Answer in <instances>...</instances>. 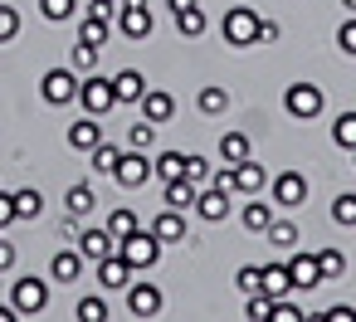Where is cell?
Returning <instances> with one entry per match:
<instances>
[{
  "label": "cell",
  "mask_w": 356,
  "mask_h": 322,
  "mask_svg": "<svg viewBox=\"0 0 356 322\" xmlns=\"http://www.w3.org/2000/svg\"><path fill=\"white\" fill-rule=\"evenodd\" d=\"M118 254H122L132 268H152V264L161 259V239H156L152 230H142V225H137L127 239H118Z\"/></svg>",
  "instance_id": "1"
},
{
  "label": "cell",
  "mask_w": 356,
  "mask_h": 322,
  "mask_svg": "<svg viewBox=\"0 0 356 322\" xmlns=\"http://www.w3.org/2000/svg\"><path fill=\"white\" fill-rule=\"evenodd\" d=\"M225 40H229L234 49H244V45H259V10H249V6H234V10L225 15Z\"/></svg>",
  "instance_id": "2"
},
{
  "label": "cell",
  "mask_w": 356,
  "mask_h": 322,
  "mask_svg": "<svg viewBox=\"0 0 356 322\" xmlns=\"http://www.w3.org/2000/svg\"><path fill=\"white\" fill-rule=\"evenodd\" d=\"M79 103L93 113V118H103V113H113L118 108V93H113V79H103V74H93L88 83H79Z\"/></svg>",
  "instance_id": "3"
},
{
  "label": "cell",
  "mask_w": 356,
  "mask_h": 322,
  "mask_svg": "<svg viewBox=\"0 0 356 322\" xmlns=\"http://www.w3.org/2000/svg\"><path fill=\"white\" fill-rule=\"evenodd\" d=\"M40 93H44V103H49V108H64V103H74V98H79V79H74L69 69H49V74L40 79Z\"/></svg>",
  "instance_id": "4"
},
{
  "label": "cell",
  "mask_w": 356,
  "mask_h": 322,
  "mask_svg": "<svg viewBox=\"0 0 356 322\" xmlns=\"http://www.w3.org/2000/svg\"><path fill=\"white\" fill-rule=\"evenodd\" d=\"M156 171H152V161H147V152H122V161H118V171H113V181L122 186V191H137V186H147Z\"/></svg>",
  "instance_id": "5"
},
{
  "label": "cell",
  "mask_w": 356,
  "mask_h": 322,
  "mask_svg": "<svg viewBox=\"0 0 356 322\" xmlns=\"http://www.w3.org/2000/svg\"><path fill=\"white\" fill-rule=\"evenodd\" d=\"M283 108H288L293 118H317V113H322V88H317V83H293V88L283 93Z\"/></svg>",
  "instance_id": "6"
},
{
  "label": "cell",
  "mask_w": 356,
  "mask_h": 322,
  "mask_svg": "<svg viewBox=\"0 0 356 322\" xmlns=\"http://www.w3.org/2000/svg\"><path fill=\"white\" fill-rule=\"evenodd\" d=\"M10 303H15V312H44V303H49V288H44V278H20L15 288H10Z\"/></svg>",
  "instance_id": "7"
},
{
  "label": "cell",
  "mask_w": 356,
  "mask_h": 322,
  "mask_svg": "<svg viewBox=\"0 0 356 322\" xmlns=\"http://www.w3.org/2000/svg\"><path fill=\"white\" fill-rule=\"evenodd\" d=\"M127 312L132 317H156L161 312V288L156 283H127Z\"/></svg>",
  "instance_id": "8"
},
{
  "label": "cell",
  "mask_w": 356,
  "mask_h": 322,
  "mask_svg": "<svg viewBox=\"0 0 356 322\" xmlns=\"http://www.w3.org/2000/svg\"><path fill=\"white\" fill-rule=\"evenodd\" d=\"M186 230H191V225H186V210H171V205L152 220V234H156L161 244H186Z\"/></svg>",
  "instance_id": "9"
},
{
  "label": "cell",
  "mask_w": 356,
  "mask_h": 322,
  "mask_svg": "<svg viewBox=\"0 0 356 322\" xmlns=\"http://www.w3.org/2000/svg\"><path fill=\"white\" fill-rule=\"evenodd\" d=\"M79 254L98 264V259L118 254V234H113V230H79Z\"/></svg>",
  "instance_id": "10"
},
{
  "label": "cell",
  "mask_w": 356,
  "mask_h": 322,
  "mask_svg": "<svg viewBox=\"0 0 356 322\" xmlns=\"http://www.w3.org/2000/svg\"><path fill=\"white\" fill-rule=\"evenodd\" d=\"M288 273H293V293L322 288V268H317V254H293V259H288Z\"/></svg>",
  "instance_id": "11"
},
{
  "label": "cell",
  "mask_w": 356,
  "mask_h": 322,
  "mask_svg": "<svg viewBox=\"0 0 356 322\" xmlns=\"http://www.w3.org/2000/svg\"><path fill=\"white\" fill-rule=\"evenodd\" d=\"M229 195H234V191H220V186H205V191L195 195V210H200V220H210V225H220V220L229 215Z\"/></svg>",
  "instance_id": "12"
},
{
  "label": "cell",
  "mask_w": 356,
  "mask_h": 322,
  "mask_svg": "<svg viewBox=\"0 0 356 322\" xmlns=\"http://www.w3.org/2000/svg\"><path fill=\"white\" fill-rule=\"evenodd\" d=\"M264 186H268V171H264V166H259L254 156L234 166V191H239V195H249V200H254V195H259Z\"/></svg>",
  "instance_id": "13"
},
{
  "label": "cell",
  "mask_w": 356,
  "mask_h": 322,
  "mask_svg": "<svg viewBox=\"0 0 356 322\" xmlns=\"http://www.w3.org/2000/svg\"><path fill=\"white\" fill-rule=\"evenodd\" d=\"M273 200H278L283 210H293V205H302V200H307V181H302L298 171H283V176L273 181Z\"/></svg>",
  "instance_id": "14"
},
{
  "label": "cell",
  "mask_w": 356,
  "mask_h": 322,
  "mask_svg": "<svg viewBox=\"0 0 356 322\" xmlns=\"http://www.w3.org/2000/svg\"><path fill=\"white\" fill-rule=\"evenodd\" d=\"M259 288H264L268 298H288V293H293V273H288V264H264V268H259Z\"/></svg>",
  "instance_id": "15"
},
{
  "label": "cell",
  "mask_w": 356,
  "mask_h": 322,
  "mask_svg": "<svg viewBox=\"0 0 356 322\" xmlns=\"http://www.w3.org/2000/svg\"><path fill=\"white\" fill-rule=\"evenodd\" d=\"M118 15H122V35L127 40H147L152 35V10L147 6H122Z\"/></svg>",
  "instance_id": "16"
},
{
  "label": "cell",
  "mask_w": 356,
  "mask_h": 322,
  "mask_svg": "<svg viewBox=\"0 0 356 322\" xmlns=\"http://www.w3.org/2000/svg\"><path fill=\"white\" fill-rule=\"evenodd\" d=\"M49 273H54V283H74V278L83 273V254H79V249H59V254L49 259Z\"/></svg>",
  "instance_id": "17"
},
{
  "label": "cell",
  "mask_w": 356,
  "mask_h": 322,
  "mask_svg": "<svg viewBox=\"0 0 356 322\" xmlns=\"http://www.w3.org/2000/svg\"><path fill=\"white\" fill-rule=\"evenodd\" d=\"M127 273H132V264H127L122 254L98 259V283H103V288H127Z\"/></svg>",
  "instance_id": "18"
},
{
  "label": "cell",
  "mask_w": 356,
  "mask_h": 322,
  "mask_svg": "<svg viewBox=\"0 0 356 322\" xmlns=\"http://www.w3.org/2000/svg\"><path fill=\"white\" fill-rule=\"evenodd\" d=\"M108 35H113L108 15H103V10H88V15H83V25H79V40H83V45H98V49H103V45H108Z\"/></svg>",
  "instance_id": "19"
},
{
  "label": "cell",
  "mask_w": 356,
  "mask_h": 322,
  "mask_svg": "<svg viewBox=\"0 0 356 322\" xmlns=\"http://www.w3.org/2000/svg\"><path fill=\"white\" fill-rule=\"evenodd\" d=\"M113 93H118V103H142V93H147V79H142L137 69H122V74L113 79Z\"/></svg>",
  "instance_id": "20"
},
{
  "label": "cell",
  "mask_w": 356,
  "mask_h": 322,
  "mask_svg": "<svg viewBox=\"0 0 356 322\" xmlns=\"http://www.w3.org/2000/svg\"><path fill=\"white\" fill-rule=\"evenodd\" d=\"M171 113H176L171 93H161V88H147V93H142V118H152V122L161 127V122H166Z\"/></svg>",
  "instance_id": "21"
},
{
  "label": "cell",
  "mask_w": 356,
  "mask_h": 322,
  "mask_svg": "<svg viewBox=\"0 0 356 322\" xmlns=\"http://www.w3.org/2000/svg\"><path fill=\"white\" fill-rule=\"evenodd\" d=\"M98 142H103V127L93 122V113H88V118H79V122L69 127V147H79V152H93Z\"/></svg>",
  "instance_id": "22"
},
{
  "label": "cell",
  "mask_w": 356,
  "mask_h": 322,
  "mask_svg": "<svg viewBox=\"0 0 356 322\" xmlns=\"http://www.w3.org/2000/svg\"><path fill=\"white\" fill-rule=\"evenodd\" d=\"M195 195H200V186H195V181H186V176H171V181H166V205H171V210L195 205Z\"/></svg>",
  "instance_id": "23"
},
{
  "label": "cell",
  "mask_w": 356,
  "mask_h": 322,
  "mask_svg": "<svg viewBox=\"0 0 356 322\" xmlns=\"http://www.w3.org/2000/svg\"><path fill=\"white\" fill-rule=\"evenodd\" d=\"M118 161H122V152H118L113 142H98V147L88 152V166H93L98 176H113V171H118Z\"/></svg>",
  "instance_id": "24"
},
{
  "label": "cell",
  "mask_w": 356,
  "mask_h": 322,
  "mask_svg": "<svg viewBox=\"0 0 356 322\" xmlns=\"http://www.w3.org/2000/svg\"><path fill=\"white\" fill-rule=\"evenodd\" d=\"M244 230L249 234H268V225H273V205H259V195H254V205H244Z\"/></svg>",
  "instance_id": "25"
},
{
  "label": "cell",
  "mask_w": 356,
  "mask_h": 322,
  "mask_svg": "<svg viewBox=\"0 0 356 322\" xmlns=\"http://www.w3.org/2000/svg\"><path fill=\"white\" fill-rule=\"evenodd\" d=\"M220 161H229V166L249 161V137H244V132H225V142H220Z\"/></svg>",
  "instance_id": "26"
},
{
  "label": "cell",
  "mask_w": 356,
  "mask_h": 322,
  "mask_svg": "<svg viewBox=\"0 0 356 322\" xmlns=\"http://www.w3.org/2000/svg\"><path fill=\"white\" fill-rule=\"evenodd\" d=\"M176 30H181L186 40H200V35H205V10H200V6H191V10H176Z\"/></svg>",
  "instance_id": "27"
},
{
  "label": "cell",
  "mask_w": 356,
  "mask_h": 322,
  "mask_svg": "<svg viewBox=\"0 0 356 322\" xmlns=\"http://www.w3.org/2000/svg\"><path fill=\"white\" fill-rule=\"evenodd\" d=\"M152 142H156V122H152V118H137V122L127 127V147H132V152H147Z\"/></svg>",
  "instance_id": "28"
},
{
  "label": "cell",
  "mask_w": 356,
  "mask_h": 322,
  "mask_svg": "<svg viewBox=\"0 0 356 322\" xmlns=\"http://www.w3.org/2000/svg\"><path fill=\"white\" fill-rule=\"evenodd\" d=\"M64 205H69V215H79V220H83V215H88V210L98 205V200H93V186H83V181H79V186H69Z\"/></svg>",
  "instance_id": "29"
},
{
  "label": "cell",
  "mask_w": 356,
  "mask_h": 322,
  "mask_svg": "<svg viewBox=\"0 0 356 322\" xmlns=\"http://www.w3.org/2000/svg\"><path fill=\"white\" fill-rule=\"evenodd\" d=\"M268 244L273 249H298V225L293 220H273L268 225Z\"/></svg>",
  "instance_id": "30"
},
{
  "label": "cell",
  "mask_w": 356,
  "mask_h": 322,
  "mask_svg": "<svg viewBox=\"0 0 356 322\" xmlns=\"http://www.w3.org/2000/svg\"><path fill=\"white\" fill-rule=\"evenodd\" d=\"M317 268H322V283H332V278L346 273V254H341V249H322V254H317Z\"/></svg>",
  "instance_id": "31"
},
{
  "label": "cell",
  "mask_w": 356,
  "mask_h": 322,
  "mask_svg": "<svg viewBox=\"0 0 356 322\" xmlns=\"http://www.w3.org/2000/svg\"><path fill=\"white\" fill-rule=\"evenodd\" d=\"M332 142L346 147V152H356V113H341V118L332 122Z\"/></svg>",
  "instance_id": "32"
},
{
  "label": "cell",
  "mask_w": 356,
  "mask_h": 322,
  "mask_svg": "<svg viewBox=\"0 0 356 322\" xmlns=\"http://www.w3.org/2000/svg\"><path fill=\"white\" fill-rule=\"evenodd\" d=\"M152 171H156L161 181H171V176H186V156H181V152H161V156L152 161Z\"/></svg>",
  "instance_id": "33"
},
{
  "label": "cell",
  "mask_w": 356,
  "mask_h": 322,
  "mask_svg": "<svg viewBox=\"0 0 356 322\" xmlns=\"http://www.w3.org/2000/svg\"><path fill=\"white\" fill-rule=\"evenodd\" d=\"M225 108H229V93L225 88H200V113L205 118H220Z\"/></svg>",
  "instance_id": "34"
},
{
  "label": "cell",
  "mask_w": 356,
  "mask_h": 322,
  "mask_svg": "<svg viewBox=\"0 0 356 322\" xmlns=\"http://www.w3.org/2000/svg\"><path fill=\"white\" fill-rule=\"evenodd\" d=\"M40 210H44V195L40 191H15V215L20 220H35Z\"/></svg>",
  "instance_id": "35"
},
{
  "label": "cell",
  "mask_w": 356,
  "mask_h": 322,
  "mask_svg": "<svg viewBox=\"0 0 356 322\" xmlns=\"http://www.w3.org/2000/svg\"><path fill=\"white\" fill-rule=\"evenodd\" d=\"M244 317H249V322H268V317H273V298H268V293H249Z\"/></svg>",
  "instance_id": "36"
},
{
  "label": "cell",
  "mask_w": 356,
  "mask_h": 322,
  "mask_svg": "<svg viewBox=\"0 0 356 322\" xmlns=\"http://www.w3.org/2000/svg\"><path fill=\"white\" fill-rule=\"evenodd\" d=\"M40 10H44V20H74V10H79V0H40Z\"/></svg>",
  "instance_id": "37"
},
{
  "label": "cell",
  "mask_w": 356,
  "mask_h": 322,
  "mask_svg": "<svg viewBox=\"0 0 356 322\" xmlns=\"http://www.w3.org/2000/svg\"><path fill=\"white\" fill-rule=\"evenodd\" d=\"M20 35V10L15 6H0V45H10Z\"/></svg>",
  "instance_id": "38"
},
{
  "label": "cell",
  "mask_w": 356,
  "mask_h": 322,
  "mask_svg": "<svg viewBox=\"0 0 356 322\" xmlns=\"http://www.w3.org/2000/svg\"><path fill=\"white\" fill-rule=\"evenodd\" d=\"M332 220H337V225H356V195H351V191L332 200Z\"/></svg>",
  "instance_id": "39"
},
{
  "label": "cell",
  "mask_w": 356,
  "mask_h": 322,
  "mask_svg": "<svg viewBox=\"0 0 356 322\" xmlns=\"http://www.w3.org/2000/svg\"><path fill=\"white\" fill-rule=\"evenodd\" d=\"M210 176H215V171H210V161H205V156H186V181L210 186Z\"/></svg>",
  "instance_id": "40"
},
{
  "label": "cell",
  "mask_w": 356,
  "mask_h": 322,
  "mask_svg": "<svg viewBox=\"0 0 356 322\" xmlns=\"http://www.w3.org/2000/svg\"><path fill=\"white\" fill-rule=\"evenodd\" d=\"M79 322H108V303L103 298H83L79 303Z\"/></svg>",
  "instance_id": "41"
},
{
  "label": "cell",
  "mask_w": 356,
  "mask_h": 322,
  "mask_svg": "<svg viewBox=\"0 0 356 322\" xmlns=\"http://www.w3.org/2000/svg\"><path fill=\"white\" fill-rule=\"evenodd\" d=\"M108 230H113L118 239H127V234L137 230V215H132V210H113V220H108Z\"/></svg>",
  "instance_id": "42"
},
{
  "label": "cell",
  "mask_w": 356,
  "mask_h": 322,
  "mask_svg": "<svg viewBox=\"0 0 356 322\" xmlns=\"http://www.w3.org/2000/svg\"><path fill=\"white\" fill-rule=\"evenodd\" d=\"M74 64L93 74V69H98V45H83V40H79V49H74Z\"/></svg>",
  "instance_id": "43"
},
{
  "label": "cell",
  "mask_w": 356,
  "mask_h": 322,
  "mask_svg": "<svg viewBox=\"0 0 356 322\" xmlns=\"http://www.w3.org/2000/svg\"><path fill=\"white\" fill-rule=\"evenodd\" d=\"M234 283H239V293H264V288H259V268H254V264H244V268L234 273Z\"/></svg>",
  "instance_id": "44"
},
{
  "label": "cell",
  "mask_w": 356,
  "mask_h": 322,
  "mask_svg": "<svg viewBox=\"0 0 356 322\" xmlns=\"http://www.w3.org/2000/svg\"><path fill=\"white\" fill-rule=\"evenodd\" d=\"M268 322H302V307H293V303L273 298V317H268Z\"/></svg>",
  "instance_id": "45"
},
{
  "label": "cell",
  "mask_w": 356,
  "mask_h": 322,
  "mask_svg": "<svg viewBox=\"0 0 356 322\" xmlns=\"http://www.w3.org/2000/svg\"><path fill=\"white\" fill-rule=\"evenodd\" d=\"M337 49H341V54H351V59H356V20H346V25H341V30H337Z\"/></svg>",
  "instance_id": "46"
},
{
  "label": "cell",
  "mask_w": 356,
  "mask_h": 322,
  "mask_svg": "<svg viewBox=\"0 0 356 322\" xmlns=\"http://www.w3.org/2000/svg\"><path fill=\"white\" fill-rule=\"evenodd\" d=\"M10 220H20V215H15V195H0V230H6Z\"/></svg>",
  "instance_id": "47"
},
{
  "label": "cell",
  "mask_w": 356,
  "mask_h": 322,
  "mask_svg": "<svg viewBox=\"0 0 356 322\" xmlns=\"http://www.w3.org/2000/svg\"><path fill=\"white\" fill-rule=\"evenodd\" d=\"M322 317H327V322H356V307H327Z\"/></svg>",
  "instance_id": "48"
},
{
  "label": "cell",
  "mask_w": 356,
  "mask_h": 322,
  "mask_svg": "<svg viewBox=\"0 0 356 322\" xmlns=\"http://www.w3.org/2000/svg\"><path fill=\"white\" fill-rule=\"evenodd\" d=\"M6 268H15V244L0 239V273H6Z\"/></svg>",
  "instance_id": "49"
},
{
  "label": "cell",
  "mask_w": 356,
  "mask_h": 322,
  "mask_svg": "<svg viewBox=\"0 0 356 322\" xmlns=\"http://www.w3.org/2000/svg\"><path fill=\"white\" fill-rule=\"evenodd\" d=\"M278 40V25L273 20H259V45H273Z\"/></svg>",
  "instance_id": "50"
},
{
  "label": "cell",
  "mask_w": 356,
  "mask_h": 322,
  "mask_svg": "<svg viewBox=\"0 0 356 322\" xmlns=\"http://www.w3.org/2000/svg\"><path fill=\"white\" fill-rule=\"evenodd\" d=\"M166 6H171V15H176V10H191V6H200V0H166Z\"/></svg>",
  "instance_id": "51"
},
{
  "label": "cell",
  "mask_w": 356,
  "mask_h": 322,
  "mask_svg": "<svg viewBox=\"0 0 356 322\" xmlns=\"http://www.w3.org/2000/svg\"><path fill=\"white\" fill-rule=\"evenodd\" d=\"M0 322H15V303H10V307L0 303Z\"/></svg>",
  "instance_id": "52"
},
{
  "label": "cell",
  "mask_w": 356,
  "mask_h": 322,
  "mask_svg": "<svg viewBox=\"0 0 356 322\" xmlns=\"http://www.w3.org/2000/svg\"><path fill=\"white\" fill-rule=\"evenodd\" d=\"M341 6H346V10H356V0H341Z\"/></svg>",
  "instance_id": "53"
},
{
  "label": "cell",
  "mask_w": 356,
  "mask_h": 322,
  "mask_svg": "<svg viewBox=\"0 0 356 322\" xmlns=\"http://www.w3.org/2000/svg\"><path fill=\"white\" fill-rule=\"evenodd\" d=\"M351 156H356V152H351Z\"/></svg>",
  "instance_id": "54"
}]
</instances>
